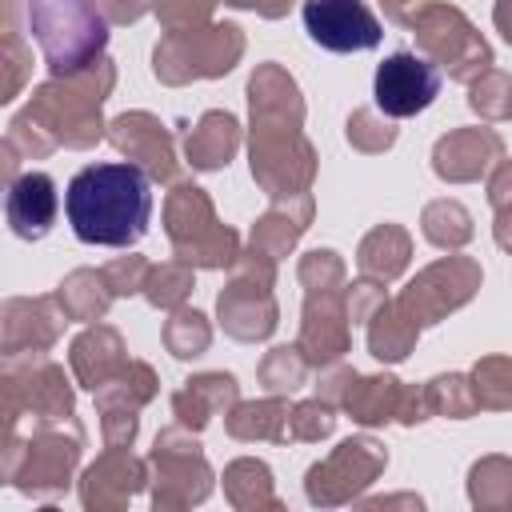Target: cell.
Wrapping results in <instances>:
<instances>
[{"mask_svg":"<svg viewBox=\"0 0 512 512\" xmlns=\"http://www.w3.org/2000/svg\"><path fill=\"white\" fill-rule=\"evenodd\" d=\"M116 84V64L100 56L84 72L52 76L32 88L28 104L8 120L4 140L20 152V160H44L56 148H92L108 136L100 116L108 92Z\"/></svg>","mask_w":512,"mask_h":512,"instance_id":"obj_1","label":"cell"},{"mask_svg":"<svg viewBox=\"0 0 512 512\" xmlns=\"http://www.w3.org/2000/svg\"><path fill=\"white\" fill-rule=\"evenodd\" d=\"M64 208H68V224L80 244L132 248L148 232L152 176L132 160L88 164L68 180Z\"/></svg>","mask_w":512,"mask_h":512,"instance_id":"obj_2","label":"cell"},{"mask_svg":"<svg viewBox=\"0 0 512 512\" xmlns=\"http://www.w3.org/2000/svg\"><path fill=\"white\" fill-rule=\"evenodd\" d=\"M80 452H84V428L76 424V416H68L52 424H32L24 436L8 432L0 468L16 492L32 500H56L72 484Z\"/></svg>","mask_w":512,"mask_h":512,"instance_id":"obj_3","label":"cell"},{"mask_svg":"<svg viewBox=\"0 0 512 512\" xmlns=\"http://www.w3.org/2000/svg\"><path fill=\"white\" fill-rule=\"evenodd\" d=\"M24 16L52 76L84 72L104 56L108 16L96 0H24Z\"/></svg>","mask_w":512,"mask_h":512,"instance_id":"obj_4","label":"cell"},{"mask_svg":"<svg viewBox=\"0 0 512 512\" xmlns=\"http://www.w3.org/2000/svg\"><path fill=\"white\" fill-rule=\"evenodd\" d=\"M164 232L172 252L192 268H232L240 256V236L220 224L212 196L192 180H176L164 196Z\"/></svg>","mask_w":512,"mask_h":512,"instance_id":"obj_5","label":"cell"},{"mask_svg":"<svg viewBox=\"0 0 512 512\" xmlns=\"http://www.w3.org/2000/svg\"><path fill=\"white\" fill-rule=\"evenodd\" d=\"M244 56V32L236 24H200L164 32L152 48V72L160 84H192V80H216L232 72Z\"/></svg>","mask_w":512,"mask_h":512,"instance_id":"obj_6","label":"cell"},{"mask_svg":"<svg viewBox=\"0 0 512 512\" xmlns=\"http://www.w3.org/2000/svg\"><path fill=\"white\" fill-rule=\"evenodd\" d=\"M408 32L416 36V48L452 80L472 84L480 72L492 68V44L476 32V24L456 8L440 0H424L412 16Z\"/></svg>","mask_w":512,"mask_h":512,"instance_id":"obj_7","label":"cell"},{"mask_svg":"<svg viewBox=\"0 0 512 512\" xmlns=\"http://www.w3.org/2000/svg\"><path fill=\"white\" fill-rule=\"evenodd\" d=\"M0 400H4V432H16L20 420L32 424L68 420L76 408L64 368L52 364L48 356H4Z\"/></svg>","mask_w":512,"mask_h":512,"instance_id":"obj_8","label":"cell"},{"mask_svg":"<svg viewBox=\"0 0 512 512\" xmlns=\"http://www.w3.org/2000/svg\"><path fill=\"white\" fill-rule=\"evenodd\" d=\"M272 284H276V260H272V256H264L260 248H248V252L236 256L232 280H228V288L216 296L220 328H224L232 340L256 344V340H268V336L276 332L280 308H276Z\"/></svg>","mask_w":512,"mask_h":512,"instance_id":"obj_9","label":"cell"},{"mask_svg":"<svg viewBox=\"0 0 512 512\" xmlns=\"http://www.w3.org/2000/svg\"><path fill=\"white\" fill-rule=\"evenodd\" d=\"M148 464H152V504L156 508H192V504L208 500L212 468H208L192 428H184V424L160 428L152 440Z\"/></svg>","mask_w":512,"mask_h":512,"instance_id":"obj_10","label":"cell"},{"mask_svg":"<svg viewBox=\"0 0 512 512\" xmlns=\"http://www.w3.org/2000/svg\"><path fill=\"white\" fill-rule=\"evenodd\" d=\"M248 164L256 188L272 200L300 196L316 180V148L300 128H248Z\"/></svg>","mask_w":512,"mask_h":512,"instance_id":"obj_11","label":"cell"},{"mask_svg":"<svg viewBox=\"0 0 512 512\" xmlns=\"http://www.w3.org/2000/svg\"><path fill=\"white\" fill-rule=\"evenodd\" d=\"M388 464V452L380 440L372 436H352L344 444H336L320 464L308 468L304 476V492L312 504L320 508H336V504H352Z\"/></svg>","mask_w":512,"mask_h":512,"instance_id":"obj_12","label":"cell"},{"mask_svg":"<svg viewBox=\"0 0 512 512\" xmlns=\"http://www.w3.org/2000/svg\"><path fill=\"white\" fill-rule=\"evenodd\" d=\"M480 288V264L472 256H440L436 264L420 268L408 288L396 296V304L420 324H440L448 312L464 308Z\"/></svg>","mask_w":512,"mask_h":512,"instance_id":"obj_13","label":"cell"},{"mask_svg":"<svg viewBox=\"0 0 512 512\" xmlns=\"http://www.w3.org/2000/svg\"><path fill=\"white\" fill-rule=\"evenodd\" d=\"M340 408L364 424V428H376V424H420L428 420V400H424V388H404L396 376L388 372H376V376H352L344 396H340Z\"/></svg>","mask_w":512,"mask_h":512,"instance_id":"obj_14","label":"cell"},{"mask_svg":"<svg viewBox=\"0 0 512 512\" xmlns=\"http://www.w3.org/2000/svg\"><path fill=\"white\" fill-rule=\"evenodd\" d=\"M372 96H376V108H380L384 116H392V120L416 116V112H424V108L440 96V68H436L428 56L392 52V56L376 68Z\"/></svg>","mask_w":512,"mask_h":512,"instance_id":"obj_15","label":"cell"},{"mask_svg":"<svg viewBox=\"0 0 512 512\" xmlns=\"http://www.w3.org/2000/svg\"><path fill=\"white\" fill-rule=\"evenodd\" d=\"M68 312L52 296H8L0 308V352L4 356H44L64 336Z\"/></svg>","mask_w":512,"mask_h":512,"instance_id":"obj_16","label":"cell"},{"mask_svg":"<svg viewBox=\"0 0 512 512\" xmlns=\"http://www.w3.org/2000/svg\"><path fill=\"white\" fill-rule=\"evenodd\" d=\"M160 380L156 372L144 364V360H128V368L108 380L96 396V412H100V432H104V444L108 448H132L136 440V428H140V408L156 396Z\"/></svg>","mask_w":512,"mask_h":512,"instance_id":"obj_17","label":"cell"},{"mask_svg":"<svg viewBox=\"0 0 512 512\" xmlns=\"http://www.w3.org/2000/svg\"><path fill=\"white\" fill-rule=\"evenodd\" d=\"M304 32L328 52H368L384 28L364 0H304Z\"/></svg>","mask_w":512,"mask_h":512,"instance_id":"obj_18","label":"cell"},{"mask_svg":"<svg viewBox=\"0 0 512 512\" xmlns=\"http://www.w3.org/2000/svg\"><path fill=\"white\" fill-rule=\"evenodd\" d=\"M108 140L120 156L140 164L156 184H176L180 180V160H176L172 132L152 112H140V108L120 112L116 120H108Z\"/></svg>","mask_w":512,"mask_h":512,"instance_id":"obj_19","label":"cell"},{"mask_svg":"<svg viewBox=\"0 0 512 512\" xmlns=\"http://www.w3.org/2000/svg\"><path fill=\"white\" fill-rule=\"evenodd\" d=\"M352 340V316L344 304V288H320L304 292V316H300V336L296 348L308 356L312 368L344 360Z\"/></svg>","mask_w":512,"mask_h":512,"instance_id":"obj_20","label":"cell"},{"mask_svg":"<svg viewBox=\"0 0 512 512\" xmlns=\"http://www.w3.org/2000/svg\"><path fill=\"white\" fill-rule=\"evenodd\" d=\"M504 160V136L496 128H452L432 148V172L448 184H472Z\"/></svg>","mask_w":512,"mask_h":512,"instance_id":"obj_21","label":"cell"},{"mask_svg":"<svg viewBox=\"0 0 512 512\" xmlns=\"http://www.w3.org/2000/svg\"><path fill=\"white\" fill-rule=\"evenodd\" d=\"M148 460L132 456L128 448H108L104 456H96V464L84 468L80 476V504L88 512H112L124 508L152 476H148Z\"/></svg>","mask_w":512,"mask_h":512,"instance_id":"obj_22","label":"cell"},{"mask_svg":"<svg viewBox=\"0 0 512 512\" xmlns=\"http://www.w3.org/2000/svg\"><path fill=\"white\" fill-rule=\"evenodd\" d=\"M248 116L252 128H304V96L300 84L276 60L256 64L248 76Z\"/></svg>","mask_w":512,"mask_h":512,"instance_id":"obj_23","label":"cell"},{"mask_svg":"<svg viewBox=\"0 0 512 512\" xmlns=\"http://www.w3.org/2000/svg\"><path fill=\"white\" fill-rule=\"evenodd\" d=\"M56 208H60V196H56V184H52L48 172H20L8 184L4 216H8L12 236L44 240L52 232V224H56Z\"/></svg>","mask_w":512,"mask_h":512,"instance_id":"obj_24","label":"cell"},{"mask_svg":"<svg viewBox=\"0 0 512 512\" xmlns=\"http://www.w3.org/2000/svg\"><path fill=\"white\" fill-rule=\"evenodd\" d=\"M68 364H72V376L80 388L88 392H100L108 380H116L124 368H128V348H124V336L108 324H88L72 348H68Z\"/></svg>","mask_w":512,"mask_h":512,"instance_id":"obj_25","label":"cell"},{"mask_svg":"<svg viewBox=\"0 0 512 512\" xmlns=\"http://www.w3.org/2000/svg\"><path fill=\"white\" fill-rule=\"evenodd\" d=\"M236 400H240V384L232 372H200L172 392V416L176 424L200 432L212 416L228 412Z\"/></svg>","mask_w":512,"mask_h":512,"instance_id":"obj_26","label":"cell"},{"mask_svg":"<svg viewBox=\"0 0 512 512\" xmlns=\"http://www.w3.org/2000/svg\"><path fill=\"white\" fill-rule=\"evenodd\" d=\"M312 192H300V196H288V200H272V208L252 224V248H260L264 256L280 260L296 248V240L308 232L312 224Z\"/></svg>","mask_w":512,"mask_h":512,"instance_id":"obj_27","label":"cell"},{"mask_svg":"<svg viewBox=\"0 0 512 512\" xmlns=\"http://www.w3.org/2000/svg\"><path fill=\"white\" fill-rule=\"evenodd\" d=\"M236 148H240V120L232 112H220V108L204 112L196 120V128L184 136V156H188V164L196 172H220V168H228V160L236 156Z\"/></svg>","mask_w":512,"mask_h":512,"instance_id":"obj_28","label":"cell"},{"mask_svg":"<svg viewBox=\"0 0 512 512\" xmlns=\"http://www.w3.org/2000/svg\"><path fill=\"white\" fill-rule=\"evenodd\" d=\"M288 396H276L268 392V400H236L228 412H224V428L232 440H272V444H284L288 440Z\"/></svg>","mask_w":512,"mask_h":512,"instance_id":"obj_29","label":"cell"},{"mask_svg":"<svg viewBox=\"0 0 512 512\" xmlns=\"http://www.w3.org/2000/svg\"><path fill=\"white\" fill-rule=\"evenodd\" d=\"M408 260H412V236H408L400 224H376V228L360 240V248H356V268H360V276L380 280V284L396 280V276L408 268Z\"/></svg>","mask_w":512,"mask_h":512,"instance_id":"obj_30","label":"cell"},{"mask_svg":"<svg viewBox=\"0 0 512 512\" xmlns=\"http://www.w3.org/2000/svg\"><path fill=\"white\" fill-rule=\"evenodd\" d=\"M56 300H60V308L68 312V320H76V324H96V320H104V312L112 308L116 292L108 288L104 268H76V272H68V276L60 280Z\"/></svg>","mask_w":512,"mask_h":512,"instance_id":"obj_31","label":"cell"},{"mask_svg":"<svg viewBox=\"0 0 512 512\" xmlns=\"http://www.w3.org/2000/svg\"><path fill=\"white\" fill-rule=\"evenodd\" d=\"M420 324L396 304V300H380V308L368 316V352L384 364H400L412 348H416Z\"/></svg>","mask_w":512,"mask_h":512,"instance_id":"obj_32","label":"cell"},{"mask_svg":"<svg viewBox=\"0 0 512 512\" xmlns=\"http://www.w3.org/2000/svg\"><path fill=\"white\" fill-rule=\"evenodd\" d=\"M0 68H4V84H0V104H12L20 96V88L32 76V48L20 36V8L16 0H0Z\"/></svg>","mask_w":512,"mask_h":512,"instance_id":"obj_33","label":"cell"},{"mask_svg":"<svg viewBox=\"0 0 512 512\" xmlns=\"http://www.w3.org/2000/svg\"><path fill=\"white\" fill-rule=\"evenodd\" d=\"M224 496L240 512H260V508L276 512L280 508L276 488H272V468L264 460H252V456H240L224 468Z\"/></svg>","mask_w":512,"mask_h":512,"instance_id":"obj_34","label":"cell"},{"mask_svg":"<svg viewBox=\"0 0 512 512\" xmlns=\"http://www.w3.org/2000/svg\"><path fill=\"white\" fill-rule=\"evenodd\" d=\"M420 232H424V240L432 244V248H444V252H456V248H464L468 240H472V212L460 204V200H432L428 208H424V216H420Z\"/></svg>","mask_w":512,"mask_h":512,"instance_id":"obj_35","label":"cell"},{"mask_svg":"<svg viewBox=\"0 0 512 512\" xmlns=\"http://www.w3.org/2000/svg\"><path fill=\"white\" fill-rule=\"evenodd\" d=\"M192 288H196V272H192V264L188 260H164V264H152V272H148V280H144V300L152 304V308H164V312H176V308H184V300L192 296Z\"/></svg>","mask_w":512,"mask_h":512,"instance_id":"obj_36","label":"cell"},{"mask_svg":"<svg viewBox=\"0 0 512 512\" xmlns=\"http://www.w3.org/2000/svg\"><path fill=\"white\" fill-rule=\"evenodd\" d=\"M468 500L472 508H512V460L484 456L468 468Z\"/></svg>","mask_w":512,"mask_h":512,"instance_id":"obj_37","label":"cell"},{"mask_svg":"<svg viewBox=\"0 0 512 512\" xmlns=\"http://www.w3.org/2000/svg\"><path fill=\"white\" fill-rule=\"evenodd\" d=\"M468 380H472L476 408H488V412L512 408V356H480Z\"/></svg>","mask_w":512,"mask_h":512,"instance_id":"obj_38","label":"cell"},{"mask_svg":"<svg viewBox=\"0 0 512 512\" xmlns=\"http://www.w3.org/2000/svg\"><path fill=\"white\" fill-rule=\"evenodd\" d=\"M208 344H212V324H208L204 312H196V308L184 304V308H176L164 320V348L176 360H196V356L208 352Z\"/></svg>","mask_w":512,"mask_h":512,"instance_id":"obj_39","label":"cell"},{"mask_svg":"<svg viewBox=\"0 0 512 512\" xmlns=\"http://www.w3.org/2000/svg\"><path fill=\"white\" fill-rule=\"evenodd\" d=\"M308 356L292 344H280V348H272V352H264V360H260V368H256V376H260V384L268 388V392H276V396H288V392H296L304 380H308Z\"/></svg>","mask_w":512,"mask_h":512,"instance_id":"obj_40","label":"cell"},{"mask_svg":"<svg viewBox=\"0 0 512 512\" xmlns=\"http://www.w3.org/2000/svg\"><path fill=\"white\" fill-rule=\"evenodd\" d=\"M468 108L496 124V120H512V76L500 72V68H488L480 72L472 84H468Z\"/></svg>","mask_w":512,"mask_h":512,"instance_id":"obj_41","label":"cell"},{"mask_svg":"<svg viewBox=\"0 0 512 512\" xmlns=\"http://www.w3.org/2000/svg\"><path fill=\"white\" fill-rule=\"evenodd\" d=\"M424 400L432 416H452L464 420L476 412V396H472V380L464 372H448V376H432L424 384Z\"/></svg>","mask_w":512,"mask_h":512,"instance_id":"obj_42","label":"cell"},{"mask_svg":"<svg viewBox=\"0 0 512 512\" xmlns=\"http://www.w3.org/2000/svg\"><path fill=\"white\" fill-rule=\"evenodd\" d=\"M348 144L360 148V152H368V156L392 148V144H396V124H392V116L372 112V108H356V112L348 116Z\"/></svg>","mask_w":512,"mask_h":512,"instance_id":"obj_43","label":"cell"},{"mask_svg":"<svg viewBox=\"0 0 512 512\" xmlns=\"http://www.w3.org/2000/svg\"><path fill=\"white\" fill-rule=\"evenodd\" d=\"M336 428V404L312 396V400H300L288 416V440H304V444H316L324 436H332Z\"/></svg>","mask_w":512,"mask_h":512,"instance_id":"obj_44","label":"cell"},{"mask_svg":"<svg viewBox=\"0 0 512 512\" xmlns=\"http://www.w3.org/2000/svg\"><path fill=\"white\" fill-rule=\"evenodd\" d=\"M304 292H320V288H344L348 284V268L344 260L332 252V248H312L300 256V268H296Z\"/></svg>","mask_w":512,"mask_h":512,"instance_id":"obj_45","label":"cell"},{"mask_svg":"<svg viewBox=\"0 0 512 512\" xmlns=\"http://www.w3.org/2000/svg\"><path fill=\"white\" fill-rule=\"evenodd\" d=\"M216 0H148V12L160 20L164 32H180V28H200V24H212Z\"/></svg>","mask_w":512,"mask_h":512,"instance_id":"obj_46","label":"cell"},{"mask_svg":"<svg viewBox=\"0 0 512 512\" xmlns=\"http://www.w3.org/2000/svg\"><path fill=\"white\" fill-rule=\"evenodd\" d=\"M152 264L144 256H116L112 264H104V276H108V288L116 296H132V292H144V280H148Z\"/></svg>","mask_w":512,"mask_h":512,"instance_id":"obj_47","label":"cell"},{"mask_svg":"<svg viewBox=\"0 0 512 512\" xmlns=\"http://www.w3.org/2000/svg\"><path fill=\"white\" fill-rule=\"evenodd\" d=\"M380 300H384V288H380V280H368V276H360V280L344 284V304H348V316H352V324H368V316L380 308Z\"/></svg>","mask_w":512,"mask_h":512,"instance_id":"obj_48","label":"cell"},{"mask_svg":"<svg viewBox=\"0 0 512 512\" xmlns=\"http://www.w3.org/2000/svg\"><path fill=\"white\" fill-rule=\"evenodd\" d=\"M488 204L492 208H508L512 204V160H500L488 172Z\"/></svg>","mask_w":512,"mask_h":512,"instance_id":"obj_49","label":"cell"},{"mask_svg":"<svg viewBox=\"0 0 512 512\" xmlns=\"http://www.w3.org/2000/svg\"><path fill=\"white\" fill-rule=\"evenodd\" d=\"M108 24H136L148 12V0H96Z\"/></svg>","mask_w":512,"mask_h":512,"instance_id":"obj_50","label":"cell"},{"mask_svg":"<svg viewBox=\"0 0 512 512\" xmlns=\"http://www.w3.org/2000/svg\"><path fill=\"white\" fill-rule=\"evenodd\" d=\"M224 4H232V8H252V12L264 16V20H280V16H288V8H292V0H224Z\"/></svg>","mask_w":512,"mask_h":512,"instance_id":"obj_51","label":"cell"},{"mask_svg":"<svg viewBox=\"0 0 512 512\" xmlns=\"http://www.w3.org/2000/svg\"><path fill=\"white\" fill-rule=\"evenodd\" d=\"M420 4H424V0H380L384 16H388L392 24H400V28H408V24H412V16L420 12Z\"/></svg>","mask_w":512,"mask_h":512,"instance_id":"obj_52","label":"cell"},{"mask_svg":"<svg viewBox=\"0 0 512 512\" xmlns=\"http://www.w3.org/2000/svg\"><path fill=\"white\" fill-rule=\"evenodd\" d=\"M492 236L504 252H512V204L508 208H496V224H492Z\"/></svg>","mask_w":512,"mask_h":512,"instance_id":"obj_53","label":"cell"},{"mask_svg":"<svg viewBox=\"0 0 512 512\" xmlns=\"http://www.w3.org/2000/svg\"><path fill=\"white\" fill-rule=\"evenodd\" d=\"M492 20H496V32H500V36L512 44V0H496Z\"/></svg>","mask_w":512,"mask_h":512,"instance_id":"obj_54","label":"cell"}]
</instances>
